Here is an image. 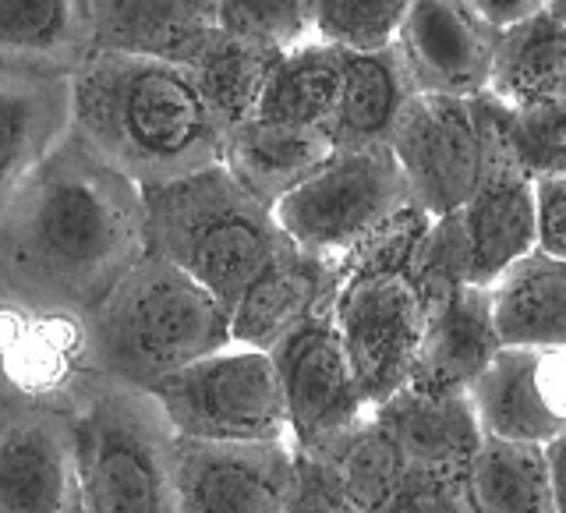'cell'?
Returning <instances> with one entry per match:
<instances>
[{
	"label": "cell",
	"mask_w": 566,
	"mask_h": 513,
	"mask_svg": "<svg viewBox=\"0 0 566 513\" xmlns=\"http://www.w3.org/2000/svg\"><path fill=\"white\" fill-rule=\"evenodd\" d=\"M485 93L506 106L566 96V22L556 11L542 8L503 29Z\"/></svg>",
	"instance_id": "d4e9b609"
},
{
	"label": "cell",
	"mask_w": 566,
	"mask_h": 513,
	"mask_svg": "<svg viewBox=\"0 0 566 513\" xmlns=\"http://www.w3.org/2000/svg\"><path fill=\"white\" fill-rule=\"evenodd\" d=\"M368 513H464V506H460V492L453 482H439V478H424L411 471Z\"/></svg>",
	"instance_id": "d6a6232c"
},
{
	"label": "cell",
	"mask_w": 566,
	"mask_h": 513,
	"mask_svg": "<svg viewBox=\"0 0 566 513\" xmlns=\"http://www.w3.org/2000/svg\"><path fill=\"white\" fill-rule=\"evenodd\" d=\"M0 513H82L67 394L0 371Z\"/></svg>",
	"instance_id": "9c48e42d"
},
{
	"label": "cell",
	"mask_w": 566,
	"mask_h": 513,
	"mask_svg": "<svg viewBox=\"0 0 566 513\" xmlns=\"http://www.w3.org/2000/svg\"><path fill=\"white\" fill-rule=\"evenodd\" d=\"M464 513H556L545 447L485 436L460 478Z\"/></svg>",
	"instance_id": "484cf974"
},
{
	"label": "cell",
	"mask_w": 566,
	"mask_h": 513,
	"mask_svg": "<svg viewBox=\"0 0 566 513\" xmlns=\"http://www.w3.org/2000/svg\"><path fill=\"white\" fill-rule=\"evenodd\" d=\"M71 132L138 188L223 159V128L185 64L88 53L71 75Z\"/></svg>",
	"instance_id": "7a4b0ae2"
},
{
	"label": "cell",
	"mask_w": 566,
	"mask_h": 513,
	"mask_svg": "<svg viewBox=\"0 0 566 513\" xmlns=\"http://www.w3.org/2000/svg\"><path fill=\"white\" fill-rule=\"evenodd\" d=\"M96 53L188 64L217 32V0H85Z\"/></svg>",
	"instance_id": "d6986e66"
},
{
	"label": "cell",
	"mask_w": 566,
	"mask_h": 513,
	"mask_svg": "<svg viewBox=\"0 0 566 513\" xmlns=\"http://www.w3.org/2000/svg\"><path fill=\"white\" fill-rule=\"evenodd\" d=\"M78 329L82 368L142 394L230 344L220 301L149 252L78 318Z\"/></svg>",
	"instance_id": "3957f363"
},
{
	"label": "cell",
	"mask_w": 566,
	"mask_h": 513,
	"mask_svg": "<svg viewBox=\"0 0 566 513\" xmlns=\"http://www.w3.org/2000/svg\"><path fill=\"white\" fill-rule=\"evenodd\" d=\"M270 358L297 457H318L376 407L354 376V365L333 323V305L318 308L283 341H276Z\"/></svg>",
	"instance_id": "30bf717a"
},
{
	"label": "cell",
	"mask_w": 566,
	"mask_h": 513,
	"mask_svg": "<svg viewBox=\"0 0 566 513\" xmlns=\"http://www.w3.org/2000/svg\"><path fill=\"white\" fill-rule=\"evenodd\" d=\"M142 209L146 252L188 273L227 312L287 244L273 209L223 164L142 188Z\"/></svg>",
	"instance_id": "5b68a950"
},
{
	"label": "cell",
	"mask_w": 566,
	"mask_h": 513,
	"mask_svg": "<svg viewBox=\"0 0 566 513\" xmlns=\"http://www.w3.org/2000/svg\"><path fill=\"white\" fill-rule=\"evenodd\" d=\"M177 439L291 442L270 350L227 344L149 389Z\"/></svg>",
	"instance_id": "52a82bcc"
},
{
	"label": "cell",
	"mask_w": 566,
	"mask_h": 513,
	"mask_svg": "<svg viewBox=\"0 0 566 513\" xmlns=\"http://www.w3.org/2000/svg\"><path fill=\"white\" fill-rule=\"evenodd\" d=\"M548 11H556L563 18L566 14V0H548Z\"/></svg>",
	"instance_id": "74e56055"
},
{
	"label": "cell",
	"mask_w": 566,
	"mask_h": 513,
	"mask_svg": "<svg viewBox=\"0 0 566 513\" xmlns=\"http://www.w3.org/2000/svg\"><path fill=\"white\" fill-rule=\"evenodd\" d=\"M371 415L394 439L407 471L453 485H460L485 439L471 394H418L403 386L371 407Z\"/></svg>",
	"instance_id": "2e32d148"
},
{
	"label": "cell",
	"mask_w": 566,
	"mask_h": 513,
	"mask_svg": "<svg viewBox=\"0 0 566 513\" xmlns=\"http://www.w3.org/2000/svg\"><path fill=\"white\" fill-rule=\"evenodd\" d=\"M71 132V78L0 67V212L35 164Z\"/></svg>",
	"instance_id": "7402d4cb"
},
{
	"label": "cell",
	"mask_w": 566,
	"mask_h": 513,
	"mask_svg": "<svg viewBox=\"0 0 566 513\" xmlns=\"http://www.w3.org/2000/svg\"><path fill=\"white\" fill-rule=\"evenodd\" d=\"M93 53L85 0H0V67L71 78Z\"/></svg>",
	"instance_id": "44dd1931"
},
{
	"label": "cell",
	"mask_w": 566,
	"mask_h": 513,
	"mask_svg": "<svg viewBox=\"0 0 566 513\" xmlns=\"http://www.w3.org/2000/svg\"><path fill=\"white\" fill-rule=\"evenodd\" d=\"M411 202L432 220L471 199L482 174V132L471 100L411 96L389 135Z\"/></svg>",
	"instance_id": "8fae6325"
},
{
	"label": "cell",
	"mask_w": 566,
	"mask_h": 513,
	"mask_svg": "<svg viewBox=\"0 0 566 513\" xmlns=\"http://www.w3.org/2000/svg\"><path fill=\"white\" fill-rule=\"evenodd\" d=\"M538 199V248L553 259H566V177L535 181Z\"/></svg>",
	"instance_id": "e575fe53"
},
{
	"label": "cell",
	"mask_w": 566,
	"mask_h": 513,
	"mask_svg": "<svg viewBox=\"0 0 566 513\" xmlns=\"http://www.w3.org/2000/svg\"><path fill=\"white\" fill-rule=\"evenodd\" d=\"M500 347L492 294L489 287L468 283L429 312V326H424V341L407 386L418 394H471V386L492 365Z\"/></svg>",
	"instance_id": "ac0fdd59"
},
{
	"label": "cell",
	"mask_w": 566,
	"mask_h": 513,
	"mask_svg": "<svg viewBox=\"0 0 566 513\" xmlns=\"http://www.w3.org/2000/svg\"><path fill=\"white\" fill-rule=\"evenodd\" d=\"M471 404L485 436L553 442L566 432V347H500Z\"/></svg>",
	"instance_id": "9a60e30c"
},
{
	"label": "cell",
	"mask_w": 566,
	"mask_h": 513,
	"mask_svg": "<svg viewBox=\"0 0 566 513\" xmlns=\"http://www.w3.org/2000/svg\"><path fill=\"white\" fill-rule=\"evenodd\" d=\"M82 513H177L174 432L142 389L78 368L67 383Z\"/></svg>",
	"instance_id": "8992f818"
},
{
	"label": "cell",
	"mask_w": 566,
	"mask_h": 513,
	"mask_svg": "<svg viewBox=\"0 0 566 513\" xmlns=\"http://www.w3.org/2000/svg\"><path fill=\"white\" fill-rule=\"evenodd\" d=\"M548 478H553V500L556 513H566V432H559L553 442H545Z\"/></svg>",
	"instance_id": "8d00e7d4"
},
{
	"label": "cell",
	"mask_w": 566,
	"mask_h": 513,
	"mask_svg": "<svg viewBox=\"0 0 566 513\" xmlns=\"http://www.w3.org/2000/svg\"><path fill=\"white\" fill-rule=\"evenodd\" d=\"M318 460L333 482L340 485V492L350 500V506L358 513H368L371 506H379L389 492H394L407 474V464L400 450L394 447V439L386 436V429L376 421V415H368L361 425H354L350 432L326 447Z\"/></svg>",
	"instance_id": "f546056e"
},
{
	"label": "cell",
	"mask_w": 566,
	"mask_h": 513,
	"mask_svg": "<svg viewBox=\"0 0 566 513\" xmlns=\"http://www.w3.org/2000/svg\"><path fill=\"white\" fill-rule=\"evenodd\" d=\"M403 206H411V191L394 149L336 146L305 185L280 199L273 217L301 252L340 262Z\"/></svg>",
	"instance_id": "ba28073f"
},
{
	"label": "cell",
	"mask_w": 566,
	"mask_h": 513,
	"mask_svg": "<svg viewBox=\"0 0 566 513\" xmlns=\"http://www.w3.org/2000/svg\"><path fill=\"white\" fill-rule=\"evenodd\" d=\"M474 121L482 132V174L457 220L468 244V280L492 287L513 262L538 248V199L535 177L503 149L482 117L474 114Z\"/></svg>",
	"instance_id": "4fadbf2b"
},
{
	"label": "cell",
	"mask_w": 566,
	"mask_h": 513,
	"mask_svg": "<svg viewBox=\"0 0 566 513\" xmlns=\"http://www.w3.org/2000/svg\"><path fill=\"white\" fill-rule=\"evenodd\" d=\"M336 142L326 128L283 124L252 117L223 135L220 164L238 177V185L255 195L262 206L276 209L280 199L305 185L333 156Z\"/></svg>",
	"instance_id": "ffe728a7"
},
{
	"label": "cell",
	"mask_w": 566,
	"mask_h": 513,
	"mask_svg": "<svg viewBox=\"0 0 566 513\" xmlns=\"http://www.w3.org/2000/svg\"><path fill=\"white\" fill-rule=\"evenodd\" d=\"M146 255L142 188L67 132L0 212V291L78 318Z\"/></svg>",
	"instance_id": "6da1fadb"
},
{
	"label": "cell",
	"mask_w": 566,
	"mask_h": 513,
	"mask_svg": "<svg viewBox=\"0 0 566 513\" xmlns=\"http://www.w3.org/2000/svg\"><path fill=\"white\" fill-rule=\"evenodd\" d=\"M280 53L262 46L244 35L217 29L209 40L195 50V57L185 64L195 78V88L206 100L209 114L227 132H234L238 124L252 121L259 114L262 88L273 75V64Z\"/></svg>",
	"instance_id": "4316f807"
},
{
	"label": "cell",
	"mask_w": 566,
	"mask_h": 513,
	"mask_svg": "<svg viewBox=\"0 0 566 513\" xmlns=\"http://www.w3.org/2000/svg\"><path fill=\"white\" fill-rule=\"evenodd\" d=\"M429 223V212L411 202L336 262L340 283L333 323L371 404L411 383L429 326V305L415 276V255Z\"/></svg>",
	"instance_id": "277c9868"
},
{
	"label": "cell",
	"mask_w": 566,
	"mask_h": 513,
	"mask_svg": "<svg viewBox=\"0 0 566 513\" xmlns=\"http://www.w3.org/2000/svg\"><path fill=\"white\" fill-rule=\"evenodd\" d=\"M411 0H312L315 40L336 50H382L397 43Z\"/></svg>",
	"instance_id": "4dcf8cb0"
},
{
	"label": "cell",
	"mask_w": 566,
	"mask_h": 513,
	"mask_svg": "<svg viewBox=\"0 0 566 513\" xmlns=\"http://www.w3.org/2000/svg\"><path fill=\"white\" fill-rule=\"evenodd\" d=\"M563 22H566V14H563Z\"/></svg>",
	"instance_id": "f35d334b"
},
{
	"label": "cell",
	"mask_w": 566,
	"mask_h": 513,
	"mask_svg": "<svg viewBox=\"0 0 566 513\" xmlns=\"http://www.w3.org/2000/svg\"><path fill=\"white\" fill-rule=\"evenodd\" d=\"M464 4H471L478 14H485L492 25L506 29L513 22H521V18L548 8V0H464Z\"/></svg>",
	"instance_id": "d590c367"
},
{
	"label": "cell",
	"mask_w": 566,
	"mask_h": 513,
	"mask_svg": "<svg viewBox=\"0 0 566 513\" xmlns=\"http://www.w3.org/2000/svg\"><path fill=\"white\" fill-rule=\"evenodd\" d=\"M344 96V50L329 43H301L280 53L273 75L262 88V121L305 124V128H333Z\"/></svg>",
	"instance_id": "83f0119b"
},
{
	"label": "cell",
	"mask_w": 566,
	"mask_h": 513,
	"mask_svg": "<svg viewBox=\"0 0 566 513\" xmlns=\"http://www.w3.org/2000/svg\"><path fill=\"white\" fill-rule=\"evenodd\" d=\"M283 513H358L318 460L297 457V478Z\"/></svg>",
	"instance_id": "836d02e7"
},
{
	"label": "cell",
	"mask_w": 566,
	"mask_h": 513,
	"mask_svg": "<svg viewBox=\"0 0 566 513\" xmlns=\"http://www.w3.org/2000/svg\"><path fill=\"white\" fill-rule=\"evenodd\" d=\"M500 35L464 0H411L394 46L418 96L474 100L489 88Z\"/></svg>",
	"instance_id": "5bb4252c"
},
{
	"label": "cell",
	"mask_w": 566,
	"mask_h": 513,
	"mask_svg": "<svg viewBox=\"0 0 566 513\" xmlns=\"http://www.w3.org/2000/svg\"><path fill=\"white\" fill-rule=\"evenodd\" d=\"M217 25L276 53L315 40L312 0H217Z\"/></svg>",
	"instance_id": "1f68e13d"
},
{
	"label": "cell",
	"mask_w": 566,
	"mask_h": 513,
	"mask_svg": "<svg viewBox=\"0 0 566 513\" xmlns=\"http://www.w3.org/2000/svg\"><path fill=\"white\" fill-rule=\"evenodd\" d=\"M471 106L535 181L566 177V96L548 103L506 106L482 93L471 100Z\"/></svg>",
	"instance_id": "f1b7e54d"
},
{
	"label": "cell",
	"mask_w": 566,
	"mask_h": 513,
	"mask_svg": "<svg viewBox=\"0 0 566 513\" xmlns=\"http://www.w3.org/2000/svg\"><path fill=\"white\" fill-rule=\"evenodd\" d=\"M415 85L397 46L344 50V96L333 121L336 146H389L394 124L411 103Z\"/></svg>",
	"instance_id": "cb8c5ba5"
},
{
	"label": "cell",
	"mask_w": 566,
	"mask_h": 513,
	"mask_svg": "<svg viewBox=\"0 0 566 513\" xmlns=\"http://www.w3.org/2000/svg\"><path fill=\"white\" fill-rule=\"evenodd\" d=\"M297 478L291 442H202L174 436L177 513H283Z\"/></svg>",
	"instance_id": "7c38bea8"
},
{
	"label": "cell",
	"mask_w": 566,
	"mask_h": 513,
	"mask_svg": "<svg viewBox=\"0 0 566 513\" xmlns=\"http://www.w3.org/2000/svg\"><path fill=\"white\" fill-rule=\"evenodd\" d=\"M336 283H340L336 262L301 252L287 241L230 305V344L273 350V344L308 315L333 305Z\"/></svg>",
	"instance_id": "e0dca14e"
},
{
	"label": "cell",
	"mask_w": 566,
	"mask_h": 513,
	"mask_svg": "<svg viewBox=\"0 0 566 513\" xmlns=\"http://www.w3.org/2000/svg\"><path fill=\"white\" fill-rule=\"evenodd\" d=\"M489 294L503 347H566V259L535 248L513 262Z\"/></svg>",
	"instance_id": "603a6c76"
}]
</instances>
